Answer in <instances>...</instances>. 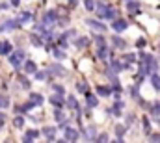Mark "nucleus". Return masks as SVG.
I'll return each instance as SVG.
<instances>
[{
    "label": "nucleus",
    "mask_w": 160,
    "mask_h": 143,
    "mask_svg": "<svg viewBox=\"0 0 160 143\" xmlns=\"http://www.w3.org/2000/svg\"><path fill=\"white\" fill-rule=\"evenodd\" d=\"M95 9H97V17L99 19H114L116 17V9L110 7V6H106L104 2H99Z\"/></svg>",
    "instance_id": "nucleus-1"
},
{
    "label": "nucleus",
    "mask_w": 160,
    "mask_h": 143,
    "mask_svg": "<svg viewBox=\"0 0 160 143\" xmlns=\"http://www.w3.org/2000/svg\"><path fill=\"white\" fill-rule=\"evenodd\" d=\"M140 62H145V65L149 67L151 74H155L157 69H158V62H157L153 56H149V54H140Z\"/></svg>",
    "instance_id": "nucleus-2"
},
{
    "label": "nucleus",
    "mask_w": 160,
    "mask_h": 143,
    "mask_svg": "<svg viewBox=\"0 0 160 143\" xmlns=\"http://www.w3.org/2000/svg\"><path fill=\"white\" fill-rule=\"evenodd\" d=\"M22 60H24V52H22V50H15V52L9 54V63H11L13 67H21Z\"/></svg>",
    "instance_id": "nucleus-3"
},
{
    "label": "nucleus",
    "mask_w": 160,
    "mask_h": 143,
    "mask_svg": "<svg viewBox=\"0 0 160 143\" xmlns=\"http://www.w3.org/2000/svg\"><path fill=\"white\" fill-rule=\"evenodd\" d=\"M63 136H65V141H77L78 140V130H75L73 126H65Z\"/></svg>",
    "instance_id": "nucleus-4"
},
{
    "label": "nucleus",
    "mask_w": 160,
    "mask_h": 143,
    "mask_svg": "<svg viewBox=\"0 0 160 143\" xmlns=\"http://www.w3.org/2000/svg\"><path fill=\"white\" fill-rule=\"evenodd\" d=\"M127 26H128V24H127V21H125V19H116V21L112 22V30H116L118 34L125 32V30H127Z\"/></svg>",
    "instance_id": "nucleus-5"
},
{
    "label": "nucleus",
    "mask_w": 160,
    "mask_h": 143,
    "mask_svg": "<svg viewBox=\"0 0 160 143\" xmlns=\"http://www.w3.org/2000/svg\"><path fill=\"white\" fill-rule=\"evenodd\" d=\"M86 22H88V26H89V28H93L95 32H106V26H104L102 22L95 21V19H88Z\"/></svg>",
    "instance_id": "nucleus-6"
},
{
    "label": "nucleus",
    "mask_w": 160,
    "mask_h": 143,
    "mask_svg": "<svg viewBox=\"0 0 160 143\" xmlns=\"http://www.w3.org/2000/svg\"><path fill=\"white\" fill-rule=\"evenodd\" d=\"M17 26H19V21H11V19H8L6 22L0 24V32H9V30H15Z\"/></svg>",
    "instance_id": "nucleus-7"
},
{
    "label": "nucleus",
    "mask_w": 160,
    "mask_h": 143,
    "mask_svg": "<svg viewBox=\"0 0 160 143\" xmlns=\"http://www.w3.org/2000/svg\"><path fill=\"white\" fill-rule=\"evenodd\" d=\"M97 58H99V60H110V48H108L106 45H101V47L97 48Z\"/></svg>",
    "instance_id": "nucleus-8"
},
{
    "label": "nucleus",
    "mask_w": 160,
    "mask_h": 143,
    "mask_svg": "<svg viewBox=\"0 0 160 143\" xmlns=\"http://www.w3.org/2000/svg\"><path fill=\"white\" fill-rule=\"evenodd\" d=\"M54 134H56V128H54V126H45V128H43V136H45L48 141H54Z\"/></svg>",
    "instance_id": "nucleus-9"
},
{
    "label": "nucleus",
    "mask_w": 160,
    "mask_h": 143,
    "mask_svg": "<svg viewBox=\"0 0 160 143\" xmlns=\"http://www.w3.org/2000/svg\"><path fill=\"white\" fill-rule=\"evenodd\" d=\"M0 54H2V56H9V54H11V43L0 41Z\"/></svg>",
    "instance_id": "nucleus-10"
},
{
    "label": "nucleus",
    "mask_w": 160,
    "mask_h": 143,
    "mask_svg": "<svg viewBox=\"0 0 160 143\" xmlns=\"http://www.w3.org/2000/svg\"><path fill=\"white\" fill-rule=\"evenodd\" d=\"M50 104H54L56 108H62L63 106V95H60V93L52 95V97H50Z\"/></svg>",
    "instance_id": "nucleus-11"
},
{
    "label": "nucleus",
    "mask_w": 160,
    "mask_h": 143,
    "mask_svg": "<svg viewBox=\"0 0 160 143\" xmlns=\"http://www.w3.org/2000/svg\"><path fill=\"white\" fill-rule=\"evenodd\" d=\"M48 72H56L58 76H65V69H63L60 63H52V65L48 67Z\"/></svg>",
    "instance_id": "nucleus-12"
},
{
    "label": "nucleus",
    "mask_w": 160,
    "mask_h": 143,
    "mask_svg": "<svg viewBox=\"0 0 160 143\" xmlns=\"http://www.w3.org/2000/svg\"><path fill=\"white\" fill-rule=\"evenodd\" d=\"M86 102H88V106H89V108H97L99 99H97L93 93H86Z\"/></svg>",
    "instance_id": "nucleus-13"
},
{
    "label": "nucleus",
    "mask_w": 160,
    "mask_h": 143,
    "mask_svg": "<svg viewBox=\"0 0 160 143\" xmlns=\"http://www.w3.org/2000/svg\"><path fill=\"white\" fill-rule=\"evenodd\" d=\"M127 9H128L130 13L140 11V2H138V0H128V2H127Z\"/></svg>",
    "instance_id": "nucleus-14"
},
{
    "label": "nucleus",
    "mask_w": 160,
    "mask_h": 143,
    "mask_svg": "<svg viewBox=\"0 0 160 143\" xmlns=\"http://www.w3.org/2000/svg\"><path fill=\"white\" fill-rule=\"evenodd\" d=\"M43 22H45V24H54V22H56V11H48V13H45Z\"/></svg>",
    "instance_id": "nucleus-15"
},
{
    "label": "nucleus",
    "mask_w": 160,
    "mask_h": 143,
    "mask_svg": "<svg viewBox=\"0 0 160 143\" xmlns=\"http://www.w3.org/2000/svg\"><path fill=\"white\" fill-rule=\"evenodd\" d=\"M38 136H39V132H38V130H28V132L24 134L22 141H26V143H28V141H34V140H36Z\"/></svg>",
    "instance_id": "nucleus-16"
},
{
    "label": "nucleus",
    "mask_w": 160,
    "mask_h": 143,
    "mask_svg": "<svg viewBox=\"0 0 160 143\" xmlns=\"http://www.w3.org/2000/svg\"><path fill=\"white\" fill-rule=\"evenodd\" d=\"M112 43H114V47H116V48H125V47H127V41H125V39H121L119 36L112 37Z\"/></svg>",
    "instance_id": "nucleus-17"
},
{
    "label": "nucleus",
    "mask_w": 160,
    "mask_h": 143,
    "mask_svg": "<svg viewBox=\"0 0 160 143\" xmlns=\"http://www.w3.org/2000/svg\"><path fill=\"white\" fill-rule=\"evenodd\" d=\"M86 140H89V141L97 140V130H95V126H88V130H86Z\"/></svg>",
    "instance_id": "nucleus-18"
},
{
    "label": "nucleus",
    "mask_w": 160,
    "mask_h": 143,
    "mask_svg": "<svg viewBox=\"0 0 160 143\" xmlns=\"http://www.w3.org/2000/svg\"><path fill=\"white\" fill-rule=\"evenodd\" d=\"M110 65H112V69H114V71H121V69H127V65H128V63H121V62H118V60H112V62H110Z\"/></svg>",
    "instance_id": "nucleus-19"
},
{
    "label": "nucleus",
    "mask_w": 160,
    "mask_h": 143,
    "mask_svg": "<svg viewBox=\"0 0 160 143\" xmlns=\"http://www.w3.org/2000/svg\"><path fill=\"white\" fill-rule=\"evenodd\" d=\"M24 71L28 72V74H36V63H34L32 60H28V62L24 63Z\"/></svg>",
    "instance_id": "nucleus-20"
},
{
    "label": "nucleus",
    "mask_w": 160,
    "mask_h": 143,
    "mask_svg": "<svg viewBox=\"0 0 160 143\" xmlns=\"http://www.w3.org/2000/svg\"><path fill=\"white\" fill-rule=\"evenodd\" d=\"M88 43H89V39H88V37H78V39L75 41V47H77V48H86V47H88Z\"/></svg>",
    "instance_id": "nucleus-21"
},
{
    "label": "nucleus",
    "mask_w": 160,
    "mask_h": 143,
    "mask_svg": "<svg viewBox=\"0 0 160 143\" xmlns=\"http://www.w3.org/2000/svg\"><path fill=\"white\" fill-rule=\"evenodd\" d=\"M151 86L157 89V91H160V76L155 72V74H151Z\"/></svg>",
    "instance_id": "nucleus-22"
},
{
    "label": "nucleus",
    "mask_w": 160,
    "mask_h": 143,
    "mask_svg": "<svg viewBox=\"0 0 160 143\" xmlns=\"http://www.w3.org/2000/svg\"><path fill=\"white\" fill-rule=\"evenodd\" d=\"M97 93L102 95V97H108V95H112V89L106 87V86H99V87H97Z\"/></svg>",
    "instance_id": "nucleus-23"
},
{
    "label": "nucleus",
    "mask_w": 160,
    "mask_h": 143,
    "mask_svg": "<svg viewBox=\"0 0 160 143\" xmlns=\"http://www.w3.org/2000/svg\"><path fill=\"white\" fill-rule=\"evenodd\" d=\"M30 101L36 102V106H41V104H43V97H41L39 93H32V95H30Z\"/></svg>",
    "instance_id": "nucleus-24"
},
{
    "label": "nucleus",
    "mask_w": 160,
    "mask_h": 143,
    "mask_svg": "<svg viewBox=\"0 0 160 143\" xmlns=\"http://www.w3.org/2000/svg\"><path fill=\"white\" fill-rule=\"evenodd\" d=\"M125 130H127V128H125L123 125H118V126H116V134H118V141H123V136H125Z\"/></svg>",
    "instance_id": "nucleus-25"
},
{
    "label": "nucleus",
    "mask_w": 160,
    "mask_h": 143,
    "mask_svg": "<svg viewBox=\"0 0 160 143\" xmlns=\"http://www.w3.org/2000/svg\"><path fill=\"white\" fill-rule=\"evenodd\" d=\"M28 21H32V15H30L28 11H24V13L19 15V22H21V24H24V22H28Z\"/></svg>",
    "instance_id": "nucleus-26"
},
{
    "label": "nucleus",
    "mask_w": 160,
    "mask_h": 143,
    "mask_svg": "<svg viewBox=\"0 0 160 143\" xmlns=\"http://www.w3.org/2000/svg\"><path fill=\"white\" fill-rule=\"evenodd\" d=\"M30 41H32V45H34V47H43V41H41V37L36 36V34H32V36H30Z\"/></svg>",
    "instance_id": "nucleus-27"
},
{
    "label": "nucleus",
    "mask_w": 160,
    "mask_h": 143,
    "mask_svg": "<svg viewBox=\"0 0 160 143\" xmlns=\"http://www.w3.org/2000/svg\"><path fill=\"white\" fill-rule=\"evenodd\" d=\"M67 106L71 108V110H77L78 108V102H77V99L71 95V97H67Z\"/></svg>",
    "instance_id": "nucleus-28"
},
{
    "label": "nucleus",
    "mask_w": 160,
    "mask_h": 143,
    "mask_svg": "<svg viewBox=\"0 0 160 143\" xmlns=\"http://www.w3.org/2000/svg\"><path fill=\"white\" fill-rule=\"evenodd\" d=\"M4 108H9V99L6 95H0V110H4Z\"/></svg>",
    "instance_id": "nucleus-29"
},
{
    "label": "nucleus",
    "mask_w": 160,
    "mask_h": 143,
    "mask_svg": "<svg viewBox=\"0 0 160 143\" xmlns=\"http://www.w3.org/2000/svg\"><path fill=\"white\" fill-rule=\"evenodd\" d=\"M13 125H15L17 128H22V126H24V117H21V115H17V117L13 119Z\"/></svg>",
    "instance_id": "nucleus-30"
},
{
    "label": "nucleus",
    "mask_w": 160,
    "mask_h": 143,
    "mask_svg": "<svg viewBox=\"0 0 160 143\" xmlns=\"http://www.w3.org/2000/svg\"><path fill=\"white\" fill-rule=\"evenodd\" d=\"M84 6H86V9H88V11H93V9L97 7L95 0H84Z\"/></svg>",
    "instance_id": "nucleus-31"
},
{
    "label": "nucleus",
    "mask_w": 160,
    "mask_h": 143,
    "mask_svg": "<svg viewBox=\"0 0 160 143\" xmlns=\"http://www.w3.org/2000/svg\"><path fill=\"white\" fill-rule=\"evenodd\" d=\"M19 82H21V86H22L24 89H30V82H28V78H26V76H22V74H21V76H19Z\"/></svg>",
    "instance_id": "nucleus-32"
},
{
    "label": "nucleus",
    "mask_w": 160,
    "mask_h": 143,
    "mask_svg": "<svg viewBox=\"0 0 160 143\" xmlns=\"http://www.w3.org/2000/svg\"><path fill=\"white\" fill-rule=\"evenodd\" d=\"M54 117H56V121H60V123H62L63 119H67V117L62 113V110H60V108H56V111H54Z\"/></svg>",
    "instance_id": "nucleus-33"
},
{
    "label": "nucleus",
    "mask_w": 160,
    "mask_h": 143,
    "mask_svg": "<svg viewBox=\"0 0 160 143\" xmlns=\"http://www.w3.org/2000/svg\"><path fill=\"white\" fill-rule=\"evenodd\" d=\"M52 52H54L56 60H65V52H62V50H58V48H52Z\"/></svg>",
    "instance_id": "nucleus-34"
},
{
    "label": "nucleus",
    "mask_w": 160,
    "mask_h": 143,
    "mask_svg": "<svg viewBox=\"0 0 160 143\" xmlns=\"http://www.w3.org/2000/svg\"><path fill=\"white\" fill-rule=\"evenodd\" d=\"M77 89H78L80 93H88V86H86V82H78V84H77Z\"/></svg>",
    "instance_id": "nucleus-35"
},
{
    "label": "nucleus",
    "mask_w": 160,
    "mask_h": 143,
    "mask_svg": "<svg viewBox=\"0 0 160 143\" xmlns=\"http://www.w3.org/2000/svg\"><path fill=\"white\" fill-rule=\"evenodd\" d=\"M151 113H153V115H160V102H155V104L151 106Z\"/></svg>",
    "instance_id": "nucleus-36"
},
{
    "label": "nucleus",
    "mask_w": 160,
    "mask_h": 143,
    "mask_svg": "<svg viewBox=\"0 0 160 143\" xmlns=\"http://www.w3.org/2000/svg\"><path fill=\"white\" fill-rule=\"evenodd\" d=\"M123 60H127V63H134V62H136V56H134V54H125Z\"/></svg>",
    "instance_id": "nucleus-37"
},
{
    "label": "nucleus",
    "mask_w": 160,
    "mask_h": 143,
    "mask_svg": "<svg viewBox=\"0 0 160 143\" xmlns=\"http://www.w3.org/2000/svg\"><path fill=\"white\" fill-rule=\"evenodd\" d=\"M67 45H69V43H67V37L62 36L60 37V47H62V48H67Z\"/></svg>",
    "instance_id": "nucleus-38"
},
{
    "label": "nucleus",
    "mask_w": 160,
    "mask_h": 143,
    "mask_svg": "<svg viewBox=\"0 0 160 143\" xmlns=\"http://www.w3.org/2000/svg\"><path fill=\"white\" fill-rule=\"evenodd\" d=\"M93 39H95V43H97L99 47H101V45H104V37H102V36H99V34H97Z\"/></svg>",
    "instance_id": "nucleus-39"
},
{
    "label": "nucleus",
    "mask_w": 160,
    "mask_h": 143,
    "mask_svg": "<svg viewBox=\"0 0 160 143\" xmlns=\"http://www.w3.org/2000/svg\"><path fill=\"white\" fill-rule=\"evenodd\" d=\"M52 89H54L56 93H60V95H63V93H65V91H63V87H62V86H58V84H54V86H52Z\"/></svg>",
    "instance_id": "nucleus-40"
},
{
    "label": "nucleus",
    "mask_w": 160,
    "mask_h": 143,
    "mask_svg": "<svg viewBox=\"0 0 160 143\" xmlns=\"http://www.w3.org/2000/svg\"><path fill=\"white\" fill-rule=\"evenodd\" d=\"M45 78H47V72L36 71V80H45Z\"/></svg>",
    "instance_id": "nucleus-41"
},
{
    "label": "nucleus",
    "mask_w": 160,
    "mask_h": 143,
    "mask_svg": "<svg viewBox=\"0 0 160 143\" xmlns=\"http://www.w3.org/2000/svg\"><path fill=\"white\" fill-rule=\"evenodd\" d=\"M136 47H138V48H143V47H145V39H143V37H140V39L136 41Z\"/></svg>",
    "instance_id": "nucleus-42"
},
{
    "label": "nucleus",
    "mask_w": 160,
    "mask_h": 143,
    "mask_svg": "<svg viewBox=\"0 0 160 143\" xmlns=\"http://www.w3.org/2000/svg\"><path fill=\"white\" fill-rule=\"evenodd\" d=\"M143 128H145L147 134H151V128H149V121H147V119H143Z\"/></svg>",
    "instance_id": "nucleus-43"
},
{
    "label": "nucleus",
    "mask_w": 160,
    "mask_h": 143,
    "mask_svg": "<svg viewBox=\"0 0 160 143\" xmlns=\"http://www.w3.org/2000/svg\"><path fill=\"white\" fill-rule=\"evenodd\" d=\"M149 140H151V141H160V134H151Z\"/></svg>",
    "instance_id": "nucleus-44"
},
{
    "label": "nucleus",
    "mask_w": 160,
    "mask_h": 143,
    "mask_svg": "<svg viewBox=\"0 0 160 143\" xmlns=\"http://www.w3.org/2000/svg\"><path fill=\"white\" fill-rule=\"evenodd\" d=\"M97 141H108V136L106 134H101V136H97Z\"/></svg>",
    "instance_id": "nucleus-45"
},
{
    "label": "nucleus",
    "mask_w": 160,
    "mask_h": 143,
    "mask_svg": "<svg viewBox=\"0 0 160 143\" xmlns=\"http://www.w3.org/2000/svg\"><path fill=\"white\" fill-rule=\"evenodd\" d=\"M4 119H6V115H4V113H0V126L4 125Z\"/></svg>",
    "instance_id": "nucleus-46"
},
{
    "label": "nucleus",
    "mask_w": 160,
    "mask_h": 143,
    "mask_svg": "<svg viewBox=\"0 0 160 143\" xmlns=\"http://www.w3.org/2000/svg\"><path fill=\"white\" fill-rule=\"evenodd\" d=\"M19 2H21V0H11V4H13V6H19Z\"/></svg>",
    "instance_id": "nucleus-47"
},
{
    "label": "nucleus",
    "mask_w": 160,
    "mask_h": 143,
    "mask_svg": "<svg viewBox=\"0 0 160 143\" xmlns=\"http://www.w3.org/2000/svg\"><path fill=\"white\" fill-rule=\"evenodd\" d=\"M158 48H160V45H158Z\"/></svg>",
    "instance_id": "nucleus-48"
},
{
    "label": "nucleus",
    "mask_w": 160,
    "mask_h": 143,
    "mask_svg": "<svg viewBox=\"0 0 160 143\" xmlns=\"http://www.w3.org/2000/svg\"><path fill=\"white\" fill-rule=\"evenodd\" d=\"M127 2H128V0H127Z\"/></svg>",
    "instance_id": "nucleus-49"
}]
</instances>
